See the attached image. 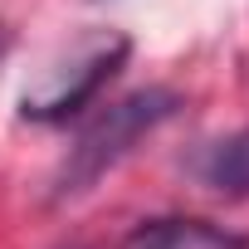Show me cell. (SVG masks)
<instances>
[{
	"mask_svg": "<svg viewBox=\"0 0 249 249\" xmlns=\"http://www.w3.org/2000/svg\"><path fill=\"white\" fill-rule=\"evenodd\" d=\"M127 39L122 35H112V39H98L83 59H73V69L69 73H59V78H49L44 88H35V93H25V103H20V112L25 117H35V122H64V117H73L78 107H88L93 98H98V88L127 64Z\"/></svg>",
	"mask_w": 249,
	"mask_h": 249,
	"instance_id": "obj_2",
	"label": "cell"
},
{
	"mask_svg": "<svg viewBox=\"0 0 249 249\" xmlns=\"http://www.w3.org/2000/svg\"><path fill=\"white\" fill-rule=\"evenodd\" d=\"M200 176H205V186H215L225 196H249V132L215 142L200 161Z\"/></svg>",
	"mask_w": 249,
	"mask_h": 249,
	"instance_id": "obj_4",
	"label": "cell"
},
{
	"mask_svg": "<svg viewBox=\"0 0 249 249\" xmlns=\"http://www.w3.org/2000/svg\"><path fill=\"white\" fill-rule=\"evenodd\" d=\"M122 249H244V239L210 220H147Z\"/></svg>",
	"mask_w": 249,
	"mask_h": 249,
	"instance_id": "obj_3",
	"label": "cell"
},
{
	"mask_svg": "<svg viewBox=\"0 0 249 249\" xmlns=\"http://www.w3.org/2000/svg\"><path fill=\"white\" fill-rule=\"evenodd\" d=\"M176 107H181V98L171 88H142V93H127V98L107 103L88 127L78 132V142L69 147V157L59 166L54 196H78V191L98 186L147 132H157Z\"/></svg>",
	"mask_w": 249,
	"mask_h": 249,
	"instance_id": "obj_1",
	"label": "cell"
}]
</instances>
